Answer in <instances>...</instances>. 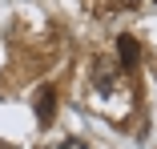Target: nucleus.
Instances as JSON below:
<instances>
[{
	"label": "nucleus",
	"mask_w": 157,
	"mask_h": 149,
	"mask_svg": "<svg viewBox=\"0 0 157 149\" xmlns=\"http://www.w3.org/2000/svg\"><path fill=\"white\" fill-rule=\"evenodd\" d=\"M121 56H125V65H133V56H137V48H133V40H121Z\"/></svg>",
	"instance_id": "f257e3e1"
},
{
	"label": "nucleus",
	"mask_w": 157,
	"mask_h": 149,
	"mask_svg": "<svg viewBox=\"0 0 157 149\" xmlns=\"http://www.w3.org/2000/svg\"><path fill=\"white\" fill-rule=\"evenodd\" d=\"M0 149H8V145H0Z\"/></svg>",
	"instance_id": "f03ea898"
}]
</instances>
